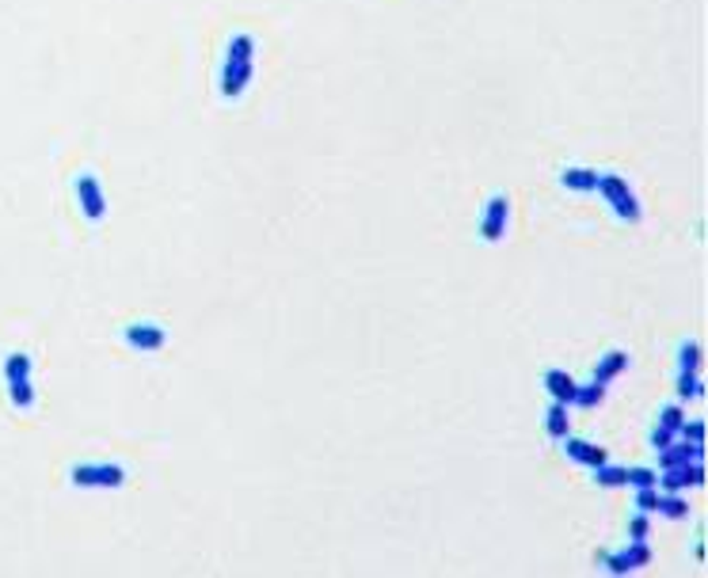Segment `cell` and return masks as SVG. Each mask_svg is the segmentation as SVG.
Masks as SVG:
<instances>
[{"mask_svg": "<svg viewBox=\"0 0 708 578\" xmlns=\"http://www.w3.org/2000/svg\"><path fill=\"white\" fill-rule=\"evenodd\" d=\"M255 76V38L252 35H233L225 46V65H221V96L225 99H240L248 91Z\"/></svg>", "mask_w": 708, "mask_h": 578, "instance_id": "6da1fadb", "label": "cell"}, {"mask_svg": "<svg viewBox=\"0 0 708 578\" xmlns=\"http://www.w3.org/2000/svg\"><path fill=\"white\" fill-rule=\"evenodd\" d=\"M0 373H4V385H8V400L16 411H31L35 407V385H31V354L27 350H12L4 354V365H0Z\"/></svg>", "mask_w": 708, "mask_h": 578, "instance_id": "7a4b0ae2", "label": "cell"}, {"mask_svg": "<svg viewBox=\"0 0 708 578\" xmlns=\"http://www.w3.org/2000/svg\"><path fill=\"white\" fill-rule=\"evenodd\" d=\"M598 194L606 198V206L613 209V217L617 221H625V225H640L644 221V206H640V198H636V191L625 183V175H617V172H601V179H598Z\"/></svg>", "mask_w": 708, "mask_h": 578, "instance_id": "3957f363", "label": "cell"}, {"mask_svg": "<svg viewBox=\"0 0 708 578\" xmlns=\"http://www.w3.org/2000/svg\"><path fill=\"white\" fill-rule=\"evenodd\" d=\"M69 483L81 487V491H118L126 483V468L107 461H84L69 468Z\"/></svg>", "mask_w": 708, "mask_h": 578, "instance_id": "277c9868", "label": "cell"}, {"mask_svg": "<svg viewBox=\"0 0 708 578\" xmlns=\"http://www.w3.org/2000/svg\"><path fill=\"white\" fill-rule=\"evenodd\" d=\"M123 343L138 354H160L168 346V331H164L157 319H138V324H126L123 327Z\"/></svg>", "mask_w": 708, "mask_h": 578, "instance_id": "5b68a950", "label": "cell"}, {"mask_svg": "<svg viewBox=\"0 0 708 578\" xmlns=\"http://www.w3.org/2000/svg\"><path fill=\"white\" fill-rule=\"evenodd\" d=\"M704 483V461H689V464H674V468H659L655 487L667 495H682L689 487Z\"/></svg>", "mask_w": 708, "mask_h": 578, "instance_id": "8992f818", "label": "cell"}, {"mask_svg": "<svg viewBox=\"0 0 708 578\" xmlns=\"http://www.w3.org/2000/svg\"><path fill=\"white\" fill-rule=\"evenodd\" d=\"M73 191H77V206H81V213L92 225H99L103 217H107V194H103V187H99V179L92 175V172H84V175H77V183H73Z\"/></svg>", "mask_w": 708, "mask_h": 578, "instance_id": "52a82bcc", "label": "cell"}, {"mask_svg": "<svg viewBox=\"0 0 708 578\" xmlns=\"http://www.w3.org/2000/svg\"><path fill=\"white\" fill-rule=\"evenodd\" d=\"M510 225V198L507 194H491L484 206V217H480V240L484 243H499L507 236Z\"/></svg>", "mask_w": 708, "mask_h": 578, "instance_id": "ba28073f", "label": "cell"}, {"mask_svg": "<svg viewBox=\"0 0 708 578\" xmlns=\"http://www.w3.org/2000/svg\"><path fill=\"white\" fill-rule=\"evenodd\" d=\"M652 559H655V556H652V548H647V540H628L625 552L606 556V571H610V574H632V571L647 567Z\"/></svg>", "mask_w": 708, "mask_h": 578, "instance_id": "9c48e42d", "label": "cell"}, {"mask_svg": "<svg viewBox=\"0 0 708 578\" xmlns=\"http://www.w3.org/2000/svg\"><path fill=\"white\" fill-rule=\"evenodd\" d=\"M689 461H704V446L674 438L667 449H659V468H674V464H689Z\"/></svg>", "mask_w": 708, "mask_h": 578, "instance_id": "30bf717a", "label": "cell"}, {"mask_svg": "<svg viewBox=\"0 0 708 578\" xmlns=\"http://www.w3.org/2000/svg\"><path fill=\"white\" fill-rule=\"evenodd\" d=\"M545 392L552 395L556 404L576 407V392H579V385H576V377H567L564 370H549V373H545Z\"/></svg>", "mask_w": 708, "mask_h": 578, "instance_id": "8fae6325", "label": "cell"}, {"mask_svg": "<svg viewBox=\"0 0 708 578\" xmlns=\"http://www.w3.org/2000/svg\"><path fill=\"white\" fill-rule=\"evenodd\" d=\"M564 453H567L576 464H583V468L606 464V449H601V446H591V441H583V438H564Z\"/></svg>", "mask_w": 708, "mask_h": 578, "instance_id": "7c38bea8", "label": "cell"}, {"mask_svg": "<svg viewBox=\"0 0 708 578\" xmlns=\"http://www.w3.org/2000/svg\"><path fill=\"white\" fill-rule=\"evenodd\" d=\"M598 179H601V172H594V167H564L560 172L564 191H576V194H594Z\"/></svg>", "mask_w": 708, "mask_h": 578, "instance_id": "4fadbf2b", "label": "cell"}, {"mask_svg": "<svg viewBox=\"0 0 708 578\" xmlns=\"http://www.w3.org/2000/svg\"><path fill=\"white\" fill-rule=\"evenodd\" d=\"M625 370H628V354H625V350H610V354L594 365V377L591 380H598V385H610V380L621 377Z\"/></svg>", "mask_w": 708, "mask_h": 578, "instance_id": "5bb4252c", "label": "cell"}, {"mask_svg": "<svg viewBox=\"0 0 708 578\" xmlns=\"http://www.w3.org/2000/svg\"><path fill=\"white\" fill-rule=\"evenodd\" d=\"M704 395V377L701 373H689V370H678V400H701Z\"/></svg>", "mask_w": 708, "mask_h": 578, "instance_id": "9a60e30c", "label": "cell"}, {"mask_svg": "<svg viewBox=\"0 0 708 578\" xmlns=\"http://www.w3.org/2000/svg\"><path fill=\"white\" fill-rule=\"evenodd\" d=\"M545 430H549L552 441H564L567 438V407L564 404L552 400V407L545 411Z\"/></svg>", "mask_w": 708, "mask_h": 578, "instance_id": "2e32d148", "label": "cell"}, {"mask_svg": "<svg viewBox=\"0 0 708 578\" xmlns=\"http://www.w3.org/2000/svg\"><path fill=\"white\" fill-rule=\"evenodd\" d=\"M701 361H704V350L701 343H682L678 346V370H689V373H701Z\"/></svg>", "mask_w": 708, "mask_h": 578, "instance_id": "e0dca14e", "label": "cell"}, {"mask_svg": "<svg viewBox=\"0 0 708 578\" xmlns=\"http://www.w3.org/2000/svg\"><path fill=\"white\" fill-rule=\"evenodd\" d=\"M601 400H606V385H598V380H591V385H579V392H576V407H598Z\"/></svg>", "mask_w": 708, "mask_h": 578, "instance_id": "ac0fdd59", "label": "cell"}, {"mask_svg": "<svg viewBox=\"0 0 708 578\" xmlns=\"http://www.w3.org/2000/svg\"><path fill=\"white\" fill-rule=\"evenodd\" d=\"M682 422H686V407L682 404H667L659 411V426H667V430H682Z\"/></svg>", "mask_w": 708, "mask_h": 578, "instance_id": "d6986e66", "label": "cell"}, {"mask_svg": "<svg viewBox=\"0 0 708 578\" xmlns=\"http://www.w3.org/2000/svg\"><path fill=\"white\" fill-rule=\"evenodd\" d=\"M678 438L693 441V446H704V422H701V419H686L682 430H678Z\"/></svg>", "mask_w": 708, "mask_h": 578, "instance_id": "ffe728a7", "label": "cell"}, {"mask_svg": "<svg viewBox=\"0 0 708 578\" xmlns=\"http://www.w3.org/2000/svg\"><path fill=\"white\" fill-rule=\"evenodd\" d=\"M647 532H652V525H647V514H636L628 525V540H647Z\"/></svg>", "mask_w": 708, "mask_h": 578, "instance_id": "44dd1931", "label": "cell"}, {"mask_svg": "<svg viewBox=\"0 0 708 578\" xmlns=\"http://www.w3.org/2000/svg\"><path fill=\"white\" fill-rule=\"evenodd\" d=\"M674 438H678V434H674V430H667V426H655V430H652V449H655V453H659V449H667Z\"/></svg>", "mask_w": 708, "mask_h": 578, "instance_id": "7402d4cb", "label": "cell"}]
</instances>
